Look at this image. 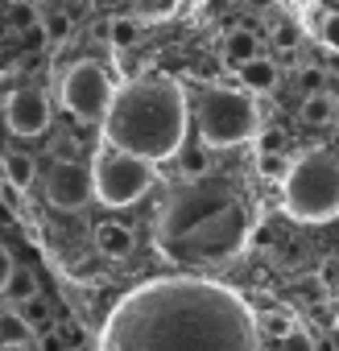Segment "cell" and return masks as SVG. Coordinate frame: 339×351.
<instances>
[{"mask_svg":"<svg viewBox=\"0 0 339 351\" xmlns=\"http://www.w3.org/2000/svg\"><path fill=\"white\" fill-rule=\"evenodd\" d=\"M290 169H294V161H285V157H277V153H265V157H261V173H265V178L285 182V178H290Z\"/></svg>","mask_w":339,"mask_h":351,"instance_id":"obj_19","label":"cell"},{"mask_svg":"<svg viewBox=\"0 0 339 351\" xmlns=\"http://www.w3.org/2000/svg\"><path fill=\"white\" fill-rule=\"evenodd\" d=\"M302 120H306V124H331V120H335V99L323 95V91L306 95V99H302Z\"/></svg>","mask_w":339,"mask_h":351,"instance_id":"obj_15","label":"cell"},{"mask_svg":"<svg viewBox=\"0 0 339 351\" xmlns=\"http://www.w3.org/2000/svg\"><path fill=\"white\" fill-rule=\"evenodd\" d=\"M38 293V281L25 265H13L9 252H5V306H21Z\"/></svg>","mask_w":339,"mask_h":351,"instance_id":"obj_12","label":"cell"},{"mask_svg":"<svg viewBox=\"0 0 339 351\" xmlns=\"http://www.w3.org/2000/svg\"><path fill=\"white\" fill-rule=\"evenodd\" d=\"M298 42H302V29H298L294 21H281L277 34H273V46H277V50H294Z\"/></svg>","mask_w":339,"mask_h":351,"instance_id":"obj_22","label":"cell"},{"mask_svg":"<svg viewBox=\"0 0 339 351\" xmlns=\"http://www.w3.org/2000/svg\"><path fill=\"white\" fill-rule=\"evenodd\" d=\"M285 211L298 223H327L339 215V157L327 149H310L294 157L290 178L281 182Z\"/></svg>","mask_w":339,"mask_h":351,"instance_id":"obj_4","label":"cell"},{"mask_svg":"<svg viewBox=\"0 0 339 351\" xmlns=\"http://www.w3.org/2000/svg\"><path fill=\"white\" fill-rule=\"evenodd\" d=\"M240 83H244V91H253V95L273 91V87H277V66H273V58H257V62H248V66L240 71Z\"/></svg>","mask_w":339,"mask_h":351,"instance_id":"obj_14","label":"cell"},{"mask_svg":"<svg viewBox=\"0 0 339 351\" xmlns=\"http://www.w3.org/2000/svg\"><path fill=\"white\" fill-rule=\"evenodd\" d=\"M199 149H203V145H199ZM199 149H195V153H191V149H183V153H178V157L187 161V165H183V169H187V178H195V182L203 178V153H199Z\"/></svg>","mask_w":339,"mask_h":351,"instance_id":"obj_24","label":"cell"},{"mask_svg":"<svg viewBox=\"0 0 339 351\" xmlns=\"http://www.w3.org/2000/svg\"><path fill=\"white\" fill-rule=\"evenodd\" d=\"M323 38H327L331 46H339V13H327V17H323Z\"/></svg>","mask_w":339,"mask_h":351,"instance_id":"obj_26","label":"cell"},{"mask_svg":"<svg viewBox=\"0 0 339 351\" xmlns=\"http://www.w3.org/2000/svg\"><path fill=\"white\" fill-rule=\"evenodd\" d=\"M137 38H141V21H137V17H116V21H112V38H108L112 46L124 50V46H132Z\"/></svg>","mask_w":339,"mask_h":351,"instance_id":"obj_18","label":"cell"},{"mask_svg":"<svg viewBox=\"0 0 339 351\" xmlns=\"http://www.w3.org/2000/svg\"><path fill=\"white\" fill-rule=\"evenodd\" d=\"M335 326H339V318H335Z\"/></svg>","mask_w":339,"mask_h":351,"instance_id":"obj_31","label":"cell"},{"mask_svg":"<svg viewBox=\"0 0 339 351\" xmlns=\"http://www.w3.org/2000/svg\"><path fill=\"white\" fill-rule=\"evenodd\" d=\"M265 326H269V330H273V335H281V339H285V335H290V330H294V322H290V318H285V314H265Z\"/></svg>","mask_w":339,"mask_h":351,"instance_id":"obj_25","label":"cell"},{"mask_svg":"<svg viewBox=\"0 0 339 351\" xmlns=\"http://www.w3.org/2000/svg\"><path fill=\"white\" fill-rule=\"evenodd\" d=\"M30 339V322L17 310H5V343H25Z\"/></svg>","mask_w":339,"mask_h":351,"instance_id":"obj_20","label":"cell"},{"mask_svg":"<svg viewBox=\"0 0 339 351\" xmlns=\"http://www.w3.org/2000/svg\"><path fill=\"white\" fill-rule=\"evenodd\" d=\"M100 351H261V330L248 302L220 281L153 277L112 306Z\"/></svg>","mask_w":339,"mask_h":351,"instance_id":"obj_1","label":"cell"},{"mask_svg":"<svg viewBox=\"0 0 339 351\" xmlns=\"http://www.w3.org/2000/svg\"><path fill=\"white\" fill-rule=\"evenodd\" d=\"M95 199V169L83 161H58L46 178V203L54 211H83Z\"/></svg>","mask_w":339,"mask_h":351,"instance_id":"obj_8","label":"cell"},{"mask_svg":"<svg viewBox=\"0 0 339 351\" xmlns=\"http://www.w3.org/2000/svg\"><path fill=\"white\" fill-rule=\"evenodd\" d=\"M257 58H261V42H257V34H248V29H232L228 42H224V66H228V71H244V66L257 62Z\"/></svg>","mask_w":339,"mask_h":351,"instance_id":"obj_11","label":"cell"},{"mask_svg":"<svg viewBox=\"0 0 339 351\" xmlns=\"http://www.w3.org/2000/svg\"><path fill=\"white\" fill-rule=\"evenodd\" d=\"M248 5H253V9H269V5H273V0H248Z\"/></svg>","mask_w":339,"mask_h":351,"instance_id":"obj_30","label":"cell"},{"mask_svg":"<svg viewBox=\"0 0 339 351\" xmlns=\"http://www.w3.org/2000/svg\"><path fill=\"white\" fill-rule=\"evenodd\" d=\"M244 240V211L228 182H191L161 215V248L187 265H220Z\"/></svg>","mask_w":339,"mask_h":351,"instance_id":"obj_2","label":"cell"},{"mask_svg":"<svg viewBox=\"0 0 339 351\" xmlns=\"http://www.w3.org/2000/svg\"><path fill=\"white\" fill-rule=\"evenodd\" d=\"M174 9H178V0H141V17H149V21H161Z\"/></svg>","mask_w":339,"mask_h":351,"instance_id":"obj_21","label":"cell"},{"mask_svg":"<svg viewBox=\"0 0 339 351\" xmlns=\"http://www.w3.org/2000/svg\"><path fill=\"white\" fill-rule=\"evenodd\" d=\"M318 83H323V75H318V71H306V95H314Z\"/></svg>","mask_w":339,"mask_h":351,"instance_id":"obj_28","label":"cell"},{"mask_svg":"<svg viewBox=\"0 0 339 351\" xmlns=\"http://www.w3.org/2000/svg\"><path fill=\"white\" fill-rule=\"evenodd\" d=\"M58 95H62V108H67L75 120H83V124H104L120 91L112 87L108 71L87 58V62H75V66L62 75Z\"/></svg>","mask_w":339,"mask_h":351,"instance_id":"obj_7","label":"cell"},{"mask_svg":"<svg viewBox=\"0 0 339 351\" xmlns=\"http://www.w3.org/2000/svg\"><path fill=\"white\" fill-rule=\"evenodd\" d=\"M281 351H318V347H314L310 330H298V326H294V330L281 339Z\"/></svg>","mask_w":339,"mask_h":351,"instance_id":"obj_23","label":"cell"},{"mask_svg":"<svg viewBox=\"0 0 339 351\" xmlns=\"http://www.w3.org/2000/svg\"><path fill=\"white\" fill-rule=\"evenodd\" d=\"M71 25H75V17H71L67 9H54V13L42 17V34H46L50 42H62V38L71 34Z\"/></svg>","mask_w":339,"mask_h":351,"instance_id":"obj_17","label":"cell"},{"mask_svg":"<svg viewBox=\"0 0 339 351\" xmlns=\"http://www.w3.org/2000/svg\"><path fill=\"white\" fill-rule=\"evenodd\" d=\"M95 248L108 256V261H124L132 248H137V236H132V228H124V223H100L95 228Z\"/></svg>","mask_w":339,"mask_h":351,"instance_id":"obj_10","label":"cell"},{"mask_svg":"<svg viewBox=\"0 0 339 351\" xmlns=\"http://www.w3.org/2000/svg\"><path fill=\"white\" fill-rule=\"evenodd\" d=\"M38 178V161L25 149H5V186L13 191H30Z\"/></svg>","mask_w":339,"mask_h":351,"instance_id":"obj_13","label":"cell"},{"mask_svg":"<svg viewBox=\"0 0 339 351\" xmlns=\"http://www.w3.org/2000/svg\"><path fill=\"white\" fill-rule=\"evenodd\" d=\"M257 128H261V112H257L253 91L207 87L195 104V132L203 149H232L257 136Z\"/></svg>","mask_w":339,"mask_h":351,"instance_id":"obj_5","label":"cell"},{"mask_svg":"<svg viewBox=\"0 0 339 351\" xmlns=\"http://www.w3.org/2000/svg\"><path fill=\"white\" fill-rule=\"evenodd\" d=\"M5 124H9L13 136H25V141L50 132V99L42 91H34V87L13 91L5 99Z\"/></svg>","mask_w":339,"mask_h":351,"instance_id":"obj_9","label":"cell"},{"mask_svg":"<svg viewBox=\"0 0 339 351\" xmlns=\"http://www.w3.org/2000/svg\"><path fill=\"white\" fill-rule=\"evenodd\" d=\"M104 145L124 149L145 161H170L187 149V95L174 79H132L120 87L108 120Z\"/></svg>","mask_w":339,"mask_h":351,"instance_id":"obj_3","label":"cell"},{"mask_svg":"<svg viewBox=\"0 0 339 351\" xmlns=\"http://www.w3.org/2000/svg\"><path fill=\"white\" fill-rule=\"evenodd\" d=\"M91 169H95V203H104L112 211L132 207L153 186V161L132 157V153L112 149V145H104L91 157Z\"/></svg>","mask_w":339,"mask_h":351,"instance_id":"obj_6","label":"cell"},{"mask_svg":"<svg viewBox=\"0 0 339 351\" xmlns=\"http://www.w3.org/2000/svg\"><path fill=\"white\" fill-rule=\"evenodd\" d=\"M9 25H13V29H21V34H34V29L42 25V17L34 13L30 0H13V5H9Z\"/></svg>","mask_w":339,"mask_h":351,"instance_id":"obj_16","label":"cell"},{"mask_svg":"<svg viewBox=\"0 0 339 351\" xmlns=\"http://www.w3.org/2000/svg\"><path fill=\"white\" fill-rule=\"evenodd\" d=\"M62 9L75 17V13H83V9H91V0H62Z\"/></svg>","mask_w":339,"mask_h":351,"instance_id":"obj_27","label":"cell"},{"mask_svg":"<svg viewBox=\"0 0 339 351\" xmlns=\"http://www.w3.org/2000/svg\"><path fill=\"white\" fill-rule=\"evenodd\" d=\"M5 351H34L30 343H5Z\"/></svg>","mask_w":339,"mask_h":351,"instance_id":"obj_29","label":"cell"}]
</instances>
